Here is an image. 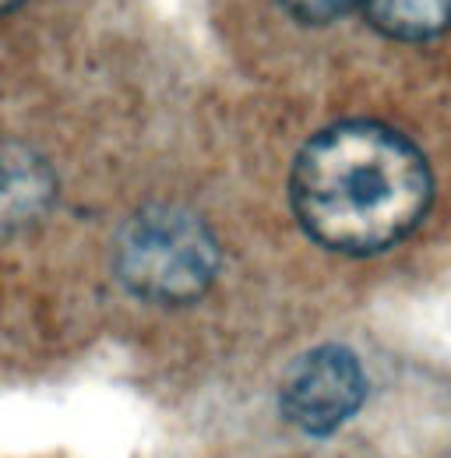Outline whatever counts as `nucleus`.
<instances>
[{
  "mask_svg": "<svg viewBox=\"0 0 451 458\" xmlns=\"http://www.w3.org/2000/svg\"><path fill=\"white\" fill-rule=\"evenodd\" d=\"M219 247L212 229L176 205L141 208L116 236L120 283L152 303H187L212 286Z\"/></svg>",
  "mask_w": 451,
  "mask_h": 458,
  "instance_id": "2",
  "label": "nucleus"
},
{
  "mask_svg": "<svg viewBox=\"0 0 451 458\" xmlns=\"http://www.w3.org/2000/svg\"><path fill=\"white\" fill-rule=\"evenodd\" d=\"M18 4H21V0H0V14H4V11H14Z\"/></svg>",
  "mask_w": 451,
  "mask_h": 458,
  "instance_id": "7",
  "label": "nucleus"
},
{
  "mask_svg": "<svg viewBox=\"0 0 451 458\" xmlns=\"http://www.w3.org/2000/svg\"><path fill=\"white\" fill-rule=\"evenodd\" d=\"M430 191L420 148L374 120H345L314 134L289 180L300 226L338 254H378L409 236L430 208Z\"/></svg>",
  "mask_w": 451,
  "mask_h": 458,
  "instance_id": "1",
  "label": "nucleus"
},
{
  "mask_svg": "<svg viewBox=\"0 0 451 458\" xmlns=\"http://www.w3.org/2000/svg\"><path fill=\"white\" fill-rule=\"evenodd\" d=\"M367 21L402 43H423L451 25V0H356Z\"/></svg>",
  "mask_w": 451,
  "mask_h": 458,
  "instance_id": "5",
  "label": "nucleus"
},
{
  "mask_svg": "<svg viewBox=\"0 0 451 458\" xmlns=\"http://www.w3.org/2000/svg\"><path fill=\"white\" fill-rule=\"evenodd\" d=\"M54 194V170L39 152L0 141V236L36 226L50 212Z\"/></svg>",
  "mask_w": 451,
  "mask_h": 458,
  "instance_id": "4",
  "label": "nucleus"
},
{
  "mask_svg": "<svg viewBox=\"0 0 451 458\" xmlns=\"http://www.w3.org/2000/svg\"><path fill=\"white\" fill-rule=\"evenodd\" d=\"M367 377L345 345H318L303 352L282 377V416L314 437L336 434L338 427L363 405Z\"/></svg>",
  "mask_w": 451,
  "mask_h": 458,
  "instance_id": "3",
  "label": "nucleus"
},
{
  "mask_svg": "<svg viewBox=\"0 0 451 458\" xmlns=\"http://www.w3.org/2000/svg\"><path fill=\"white\" fill-rule=\"evenodd\" d=\"M282 7H285L296 21L325 25V21L342 18L349 7H356V0H282Z\"/></svg>",
  "mask_w": 451,
  "mask_h": 458,
  "instance_id": "6",
  "label": "nucleus"
}]
</instances>
